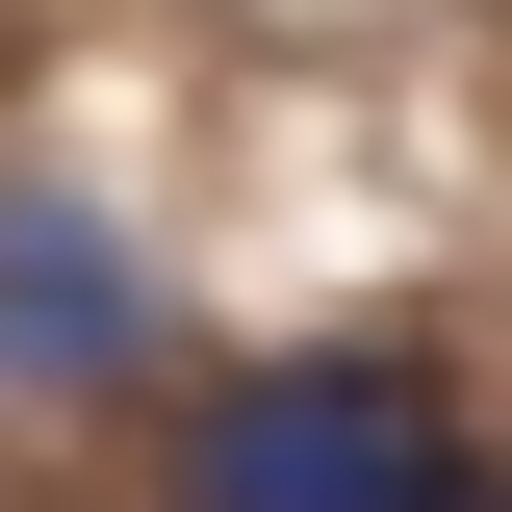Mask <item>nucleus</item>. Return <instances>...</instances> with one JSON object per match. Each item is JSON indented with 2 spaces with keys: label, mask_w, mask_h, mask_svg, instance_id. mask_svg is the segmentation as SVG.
<instances>
[{
  "label": "nucleus",
  "mask_w": 512,
  "mask_h": 512,
  "mask_svg": "<svg viewBox=\"0 0 512 512\" xmlns=\"http://www.w3.org/2000/svg\"><path fill=\"white\" fill-rule=\"evenodd\" d=\"M128 359H154V256H128L77 180H0V384L77 410V384H128Z\"/></svg>",
  "instance_id": "obj_2"
},
{
  "label": "nucleus",
  "mask_w": 512,
  "mask_h": 512,
  "mask_svg": "<svg viewBox=\"0 0 512 512\" xmlns=\"http://www.w3.org/2000/svg\"><path fill=\"white\" fill-rule=\"evenodd\" d=\"M180 512H512L436 359H256L180 410Z\"/></svg>",
  "instance_id": "obj_1"
}]
</instances>
